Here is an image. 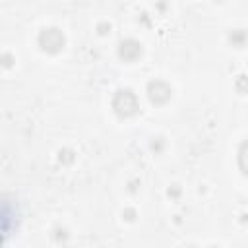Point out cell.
Masks as SVG:
<instances>
[{"label":"cell","instance_id":"8","mask_svg":"<svg viewBox=\"0 0 248 248\" xmlns=\"http://www.w3.org/2000/svg\"><path fill=\"white\" fill-rule=\"evenodd\" d=\"M126 215H128L126 219H134V211H132V209H128V211H126Z\"/></svg>","mask_w":248,"mask_h":248},{"label":"cell","instance_id":"4","mask_svg":"<svg viewBox=\"0 0 248 248\" xmlns=\"http://www.w3.org/2000/svg\"><path fill=\"white\" fill-rule=\"evenodd\" d=\"M118 56L124 62H134V60H138L141 56V45L136 39H124L118 45Z\"/></svg>","mask_w":248,"mask_h":248},{"label":"cell","instance_id":"3","mask_svg":"<svg viewBox=\"0 0 248 248\" xmlns=\"http://www.w3.org/2000/svg\"><path fill=\"white\" fill-rule=\"evenodd\" d=\"M170 95H172V89L165 81H161V79L149 81V85H147V97H149L151 103L163 105V103H167L170 99Z\"/></svg>","mask_w":248,"mask_h":248},{"label":"cell","instance_id":"2","mask_svg":"<svg viewBox=\"0 0 248 248\" xmlns=\"http://www.w3.org/2000/svg\"><path fill=\"white\" fill-rule=\"evenodd\" d=\"M39 46L46 52H58L64 46V35L56 27H46L39 33Z\"/></svg>","mask_w":248,"mask_h":248},{"label":"cell","instance_id":"1","mask_svg":"<svg viewBox=\"0 0 248 248\" xmlns=\"http://www.w3.org/2000/svg\"><path fill=\"white\" fill-rule=\"evenodd\" d=\"M112 108L118 116L126 118V116H132L138 112L140 105H138V97L132 89H118L114 93V99H112Z\"/></svg>","mask_w":248,"mask_h":248},{"label":"cell","instance_id":"6","mask_svg":"<svg viewBox=\"0 0 248 248\" xmlns=\"http://www.w3.org/2000/svg\"><path fill=\"white\" fill-rule=\"evenodd\" d=\"M236 89H238L240 93H246V91H248V78H246V76H240V78L236 79Z\"/></svg>","mask_w":248,"mask_h":248},{"label":"cell","instance_id":"5","mask_svg":"<svg viewBox=\"0 0 248 248\" xmlns=\"http://www.w3.org/2000/svg\"><path fill=\"white\" fill-rule=\"evenodd\" d=\"M238 167H240V170L248 176V140L240 145V149H238Z\"/></svg>","mask_w":248,"mask_h":248},{"label":"cell","instance_id":"9","mask_svg":"<svg viewBox=\"0 0 248 248\" xmlns=\"http://www.w3.org/2000/svg\"><path fill=\"white\" fill-rule=\"evenodd\" d=\"M169 194H172V196H178V188H172V190H169Z\"/></svg>","mask_w":248,"mask_h":248},{"label":"cell","instance_id":"7","mask_svg":"<svg viewBox=\"0 0 248 248\" xmlns=\"http://www.w3.org/2000/svg\"><path fill=\"white\" fill-rule=\"evenodd\" d=\"M244 37H246V35L242 33V29H236V31L231 35V41H234V43H242V41H244Z\"/></svg>","mask_w":248,"mask_h":248}]
</instances>
